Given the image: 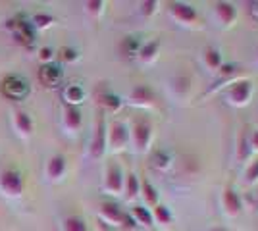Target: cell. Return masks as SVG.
Returning a JSON list of instances; mask_svg holds the SVG:
<instances>
[{
	"mask_svg": "<svg viewBox=\"0 0 258 231\" xmlns=\"http://www.w3.org/2000/svg\"><path fill=\"white\" fill-rule=\"evenodd\" d=\"M129 139L131 144L135 148L137 154H147L152 146V139H154V133H152V123L149 118L141 116L135 118L131 127H129Z\"/></svg>",
	"mask_w": 258,
	"mask_h": 231,
	"instance_id": "6da1fadb",
	"label": "cell"
},
{
	"mask_svg": "<svg viewBox=\"0 0 258 231\" xmlns=\"http://www.w3.org/2000/svg\"><path fill=\"white\" fill-rule=\"evenodd\" d=\"M252 93H254L252 81H248L247 77L237 79V81H233L231 85H227L222 91L224 100L229 106H233V108H245V106H248V102L252 99Z\"/></svg>",
	"mask_w": 258,
	"mask_h": 231,
	"instance_id": "7a4b0ae2",
	"label": "cell"
},
{
	"mask_svg": "<svg viewBox=\"0 0 258 231\" xmlns=\"http://www.w3.org/2000/svg\"><path fill=\"white\" fill-rule=\"evenodd\" d=\"M168 16L175 23H179L181 27H187V29H201L203 27V20H201V16H199V12L193 4L170 2L168 4Z\"/></svg>",
	"mask_w": 258,
	"mask_h": 231,
	"instance_id": "3957f363",
	"label": "cell"
},
{
	"mask_svg": "<svg viewBox=\"0 0 258 231\" xmlns=\"http://www.w3.org/2000/svg\"><path fill=\"white\" fill-rule=\"evenodd\" d=\"M108 150V125H106V118H104V112H100L97 118V123H95V131H93V137H91V143H89V154L91 158H102L104 152Z\"/></svg>",
	"mask_w": 258,
	"mask_h": 231,
	"instance_id": "277c9868",
	"label": "cell"
},
{
	"mask_svg": "<svg viewBox=\"0 0 258 231\" xmlns=\"http://www.w3.org/2000/svg\"><path fill=\"white\" fill-rule=\"evenodd\" d=\"M123 183H125V174L118 162H108L104 170V179H102V189L112 197L123 195Z\"/></svg>",
	"mask_w": 258,
	"mask_h": 231,
	"instance_id": "5b68a950",
	"label": "cell"
},
{
	"mask_svg": "<svg viewBox=\"0 0 258 231\" xmlns=\"http://www.w3.org/2000/svg\"><path fill=\"white\" fill-rule=\"evenodd\" d=\"M127 102L135 108H145V110H152L158 106V95L156 91L147 85V83H141V85H135L131 89L127 97Z\"/></svg>",
	"mask_w": 258,
	"mask_h": 231,
	"instance_id": "8992f818",
	"label": "cell"
},
{
	"mask_svg": "<svg viewBox=\"0 0 258 231\" xmlns=\"http://www.w3.org/2000/svg\"><path fill=\"white\" fill-rule=\"evenodd\" d=\"M0 91H2V95L6 97V99L10 100H23L27 99V95H29V83H27V79L22 75H16V73H10V75H6L2 79V83H0Z\"/></svg>",
	"mask_w": 258,
	"mask_h": 231,
	"instance_id": "52a82bcc",
	"label": "cell"
},
{
	"mask_svg": "<svg viewBox=\"0 0 258 231\" xmlns=\"http://www.w3.org/2000/svg\"><path fill=\"white\" fill-rule=\"evenodd\" d=\"M98 216H100V220L106 221L108 225H114V227H119V225H135V221L133 218L125 214L123 210L119 208L116 202H112V200H106V202H102L100 204V208H98Z\"/></svg>",
	"mask_w": 258,
	"mask_h": 231,
	"instance_id": "ba28073f",
	"label": "cell"
},
{
	"mask_svg": "<svg viewBox=\"0 0 258 231\" xmlns=\"http://www.w3.org/2000/svg\"><path fill=\"white\" fill-rule=\"evenodd\" d=\"M131 143L129 139V127L125 121L114 120L108 127V148L112 152H121L125 150Z\"/></svg>",
	"mask_w": 258,
	"mask_h": 231,
	"instance_id": "9c48e42d",
	"label": "cell"
},
{
	"mask_svg": "<svg viewBox=\"0 0 258 231\" xmlns=\"http://www.w3.org/2000/svg\"><path fill=\"white\" fill-rule=\"evenodd\" d=\"M220 204H222V212L227 218H237L243 214V198L237 193L233 185H226L220 197Z\"/></svg>",
	"mask_w": 258,
	"mask_h": 231,
	"instance_id": "30bf717a",
	"label": "cell"
},
{
	"mask_svg": "<svg viewBox=\"0 0 258 231\" xmlns=\"http://www.w3.org/2000/svg\"><path fill=\"white\" fill-rule=\"evenodd\" d=\"M191 89H193V79L187 75V73H177V75L170 77V81H168V93L177 102L189 100Z\"/></svg>",
	"mask_w": 258,
	"mask_h": 231,
	"instance_id": "8fae6325",
	"label": "cell"
},
{
	"mask_svg": "<svg viewBox=\"0 0 258 231\" xmlns=\"http://www.w3.org/2000/svg\"><path fill=\"white\" fill-rule=\"evenodd\" d=\"M239 71H241L239 64H235V62H224V66L220 67V71L216 73V79L214 83H212V87H210V91H208V95H212L216 91H224L227 85H231L233 81L241 79Z\"/></svg>",
	"mask_w": 258,
	"mask_h": 231,
	"instance_id": "7c38bea8",
	"label": "cell"
},
{
	"mask_svg": "<svg viewBox=\"0 0 258 231\" xmlns=\"http://www.w3.org/2000/svg\"><path fill=\"white\" fill-rule=\"evenodd\" d=\"M0 189L8 197H20L23 193V177L18 170L6 168L0 174Z\"/></svg>",
	"mask_w": 258,
	"mask_h": 231,
	"instance_id": "4fadbf2b",
	"label": "cell"
},
{
	"mask_svg": "<svg viewBox=\"0 0 258 231\" xmlns=\"http://www.w3.org/2000/svg\"><path fill=\"white\" fill-rule=\"evenodd\" d=\"M37 77H39V83H41L43 87L54 89L60 85V81H62V77H64V71H62V66H60V64L48 62V64H41Z\"/></svg>",
	"mask_w": 258,
	"mask_h": 231,
	"instance_id": "5bb4252c",
	"label": "cell"
},
{
	"mask_svg": "<svg viewBox=\"0 0 258 231\" xmlns=\"http://www.w3.org/2000/svg\"><path fill=\"white\" fill-rule=\"evenodd\" d=\"M214 18L220 27L229 29L237 20V8L233 2H216L214 4Z\"/></svg>",
	"mask_w": 258,
	"mask_h": 231,
	"instance_id": "9a60e30c",
	"label": "cell"
},
{
	"mask_svg": "<svg viewBox=\"0 0 258 231\" xmlns=\"http://www.w3.org/2000/svg\"><path fill=\"white\" fill-rule=\"evenodd\" d=\"M149 162H151L152 170L166 174V172H170L173 166H175V158H173V154L170 152V150H166V148H156V150L151 152Z\"/></svg>",
	"mask_w": 258,
	"mask_h": 231,
	"instance_id": "2e32d148",
	"label": "cell"
},
{
	"mask_svg": "<svg viewBox=\"0 0 258 231\" xmlns=\"http://www.w3.org/2000/svg\"><path fill=\"white\" fill-rule=\"evenodd\" d=\"M12 23V29H14V35L16 39L20 41L25 46H31L33 41H35V27H33L31 22H25V20H14Z\"/></svg>",
	"mask_w": 258,
	"mask_h": 231,
	"instance_id": "e0dca14e",
	"label": "cell"
},
{
	"mask_svg": "<svg viewBox=\"0 0 258 231\" xmlns=\"http://www.w3.org/2000/svg\"><path fill=\"white\" fill-rule=\"evenodd\" d=\"M203 64L205 67L210 71V73H218L220 71V67L224 66V58H222V50L214 46V44H210V46H206L205 50H203Z\"/></svg>",
	"mask_w": 258,
	"mask_h": 231,
	"instance_id": "ac0fdd59",
	"label": "cell"
},
{
	"mask_svg": "<svg viewBox=\"0 0 258 231\" xmlns=\"http://www.w3.org/2000/svg\"><path fill=\"white\" fill-rule=\"evenodd\" d=\"M158 54H160V41L158 39H152V41H147V43L141 44L137 60H139L141 64L149 66V64H154L158 60Z\"/></svg>",
	"mask_w": 258,
	"mask_h": 231,
	"instance_id": "d6986e66",
	"label": "cell"
},
{
	"mask_svg": "<svg viewBox=\"0 0 258 231\" xmlns=\"http://www.w3.org/2000/svg\"><path fill=\"white\" fill-rule=\"evenodd\" d=\"M66 170H68L66 156L54 154L52 158L48 160V164H46V177H48L50 181H60V179L66 176Z\"/></svg>",
	"mask_w": 258,
	"mask_h": 231,
	"instance_id": "ffe728a7",
	"label": "cell"
},
{
	"mask_svg": "<svg viewBox=\"0 0 258 231\" xmlns=\"http://www.w3.org/2000/svg\"><path fill=\"white\" fill-rule=\"evenodd\" d=\"M81 123H83V114L79 110V106H64V127L70 133H77L81 129Z\"/></svg>",
	"mask_w": 258,
	"mask_h": 231,
	"instance_id": "44dd1931",
	"label": "cell"
},
{
	"mask_svg": "<svg viewBox=\"0 0 258 231\" xmlns=\"http://www.w3.org/2000/svg\"><path fill=\"white\" fill-rule=\"evenodd\" d=\"M250 156H252V150H250V144H248V129H243L241 135H239V139H237V164L250 162Z\"/></svg>",
	"mask_w": 258,
	"mask_h": 231,
	"instance_id": "7402d4cb",
	"label": "cell"
},
{
	"mask_svg": "<svg viewBox=\"0 0 258 231\" xmlns=\"http://www.w3.org/2000/svg\"><path fill=\"white\" fill-rule=\"evenodd\" d=\"M98 104L102 106V110L104 112H119L121 110V106H123V100H121V97H118V95H114V93H110V91H104V93H100L97 97Z\"/></svg>",
	"mask_w": 258,
	"mask_h": 231,
	"instance_id": "603a6c76",
	"label": "cell"
},
{
	"mask_svg": "<svg viewBox=\"0 0 258 231\" xmlns=\"http://www.w3.org/2000/svg\"><path fill=\"white\" fill-rule=\"evenodd\" d=\"M152 220H154V223H158L160 227L168 229V227H172L173 214L170 212V208H168L166 204H160V202H158V204L152 208Z\"/></svg>",
	"mask_w": 258,
	"mask_h": 231,
	"instance_id": "cb8c5ba5",
	"label": "cell"
},
{
	"mask_svg": "<svg viewBox=\"0 0 258 231\" xmlns=\"http://www.w3.org/2000/svg\"><path fill=\"white\" fill-rule=\"evenodd\" d=\"M64 102L66 104H70V106H79L83 100H85V89L81 87V85H77V83H72V85H68L64 89Z\"/></svg>",
	"mask_w": 258,
	"mask_h": 231,
	"instance_id": "d4e9b609",
	"label": "cell"
},
{
	"mask_svg": "<svg viewBox=\"0 0 258 231\" xmlns=\"http://www.w3.org/2000/svg\"><path fill=\"white\" fill-rule=\"evenodd\" d=\"M141 41L139 37H135V35H127V37H123L121 39V43H119V52L125 56V58H137L141 50Z\"/></svg>",
	"mask_w": 258,
	"mask_h": 231,
	"instance_id": "484cf974",
	"label": "cell"
},
{
	"mask_svg": "<svg viewBox=\"0 0 258 231\" xmlns=\"http://www.w3.org/2000/svg\"><path fill=\"white\" fill-rule=\"evenodd\" d=\"M131 218L135 221V225L139 223L143 227H152L154 225V220H152V210L151 208H145L141 204H135L131 208Z\"/></svg>",
	"mask_w": 258,
	"mask_h": 231,
	"instance_id": "4316f807",
	"label": "cell"
},
{
	"mask_svg": "<svg viewBox=\"0 0 258 231\" xmlns=\"http://www.w3.org/2000/svg\"><path fill=\"white\" fill-rule=\"evenodd\" d=\"M123 195L127 200H135V198H139L141 195V181L139 177L135 176V174H127L125 176V183H123Z\"/></svg>",
	"mask_w": 258,
	"mask_h": 231,
	"instance_id": "83f0119b",
	"label": "cell"
},
{
	"mask_svg": "<svg viewBox=\"0 0 258 231\" xmlns=\"http://www.w3.org/2000/svg\"><path fill=\"white\" fill-rule=\"evenodd\" d=\"M141 195L145 198V202H147L149 206H152V208L158 204V198H160L158 189L154 187L149 179H141Z\"/></svg>",
	"mask_w": 258,
	"mask_h": 231,
	"instance_id": "f1b7e54d",
	"label": "cell"
},
{
	"mask_svg": "<svg viewBox=\"0 0 258 231\" xmlns=\"http://www.w3.org/2000/svg\"><path fill=\"white\" fill-rule=\"evenodd\" d=\"M14 123H16L18 131L22 133V135H25V137L33 133V120L27 112H22V110L16 112V114H14Z\"/></svg>",
	"mask_w": 258,
	"mask_h": 231,
	"instance_id": "f546056e",
	"label": "cell"
},
{
	"mask_svg": "<svg viewBox=\"0 0 258 231\" xmlns=\"http://www.w3.org/2000/svg\"><path fill=\"white\" fill-rule=\"evenodd\" d=\"M62 231H89L87 227V221L81 216H68L62 221Z\"/></svg>",
	"mask_w": 258,
	"mask_h": 231,
	"instance_id": "4dcf8cb0",
	"label": "cell"
},
{
	"mask_svg": "<svg viewBox=\"0 0 258 231\" xmlns=\"http://www.w3.org/2000/svg\"><path fill=\"white\" fill-rule=\"evenodd\" d=\"M104 8H106L104 0H89V2H85V12L93 20H98L104 14Z\"/></svg>",
	"mask_w": 258,
	"mask_h": 231,
	"instance_id": "1f68e13d",
	"label": "cell"
},
{
	"mask_svg": "<svg viewBox=\"0 0 258 231\" xmlns=\"http://www.w3.org/2000/svg\"><path fill=\"white\" fill-rule=\"evenodd\" d=\"M243 177H245V183H247V185H256L258 183V158L248 162L247 168H245Z\"/></svg>",
	"mask_w": 258,
	"mask_h": 231,
	"instance_id": "d6a6232c",
	"label": "cell"
},
{
	"mask_svg": "<svg viewBox=\"0 0 258 231\" xmlns=\"http://www.w3.org/2000/svg\"><path fill=\"white\" fill-rule=\"evenodd\" d=\"M158 8H160V4H158V2H154V0H147V2H141L139 4V14L145 18V20H151L152 16H156V14H158Z\"/></svg>",
	"mask_w": 258,
	"mask_h": 231,
	"instance_id": "836d02e7",
	"label": "cell"
},
{
	"mask_svg": "<svg viewBox=\"0 0 258 231\" xmlns=\"http://www.w3.org/2000/svg\"><path fill=\"white\" fill-rule=\"evenodd\" d=\"M31 23L35 29H46V27H50L54 23V18L50 14H35Z\"/></svg>",
	"mask_w": 258,
	"mask_h": 231,
	"instance_id": "e575fe53",
	"label": "cell"
},
{
	"mask_svg": "<svg viewBox=\"0 0 258 231\" xmlns=\"http://www.w3.org/2000/svg\"><path fill=\"white\" fill-rule=\"evenodd\" d=\"M60 58L64 62H76V60H79V52H77L76 48H72V46H64L60 50Z\"/></svg>",
	"mask_w": 258,
	"mask_h": 231,
	"instance_id": "d590c367",
	"label": "cell"
},
{
	"mask_svg": "<svg viewBox=\"0 0 258 231\" xmlns=\"http://www.w3.org/2000/svg\"><path fill=\"white\" fill-rule=\"evenodd\" d=\"M248 144H250V150L258 154V127L248 129Z\"/></svg>",
	"mask_w": 258,
	"mask_h": 231,
	"instance_id": "8d00e7d4",
	"label": "cell"
},
{
	"mask_svg": "<svg viewBox=\"0 0 258 231\" xmlns=\"http://www.w3.org/2000/svg\"><path fill=\"white\" fill-rule=\"evenodd\" d=\"M52 56H54L52 48H48V46H46V48H41V50H39V60H41L43 64H48V62L52 60Z\"/></svg>",
	"mask_w": 258,
	"mask_h": 231,
	"instance_id": "74e56055",
	"label": "cell"
},
{
	"mask_svg": "<svg viewBox=\"0 0 258 231\" xmlns=\"http://www.w3.org/2000/svg\"><path fill=\"white\" fill-rule=\"evenodd\" d=\"M250 14L254 16L258 20V0H254V2H250Z\"/></svg>",
	"mask_w": 258,
	"mask_h": 231,
	"instance_id": "f35d334b",
	"label": "cell"
},
{
	"mask_svg": "<svg viewBox=\"0 0 258 231\" xmlns=\"http://www.w3.org/2000/svg\"><path fill=\"white\" fill-rule=\"evenodd\" d=\"M206 231H226L224 227H210V229H206Z\"/></svg>",
	"mask_w": 258,
	"mask_h": 231,
	"instance_id": "ab89813d",
	"label": "cell"
},
{
	"mask_svg": "<svg viewBox=\"0 0 258 231\" xmlns=\"http://www.w3.org/2000/svg\"><path fill=\"white\" fill-rule=\"evenodd\" d=\"M256 204H258V191H256Z\"/></svg>",
	"mask_w": 258,
	"mask_h": 231,
	"instance_id": "60d3db41",
	"label": "cell"
},
{
	"mask_svg": "<svg viewBox=\"0 0 258 231\" xmlns=\"http://www.w3.org/2000/svg\"><path fill=\"white\" fill-rule=\"evenodd\" d=\"M256 58H258V48H256Z\"/></svg>",
	"mask_w": 258,
	"mask_h": 231,
	"instance_id": "b9f144b4",
	"label": "cell"
}]
</instances>
